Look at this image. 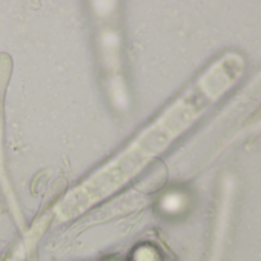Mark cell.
<instances>
[{
    "instance_id": "cell-1",
    "label": "cell",
    "mask_w": 261,
    "mask_h": 261,
    "mask_svg": "<svg viewBox=\"0 0 261 261\" xmlns=\"http://www.w3.org/2000/svg\"><path fill=\"white\" fill-rule=\"evenodd\" d=\"M223 97L221 83L209 74H201L126 152L75 194L69 195L60 212H80L94 200L109 194V191L133 177L149 159L165 151Z\"/></svg>"
}]
</instances>
